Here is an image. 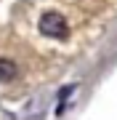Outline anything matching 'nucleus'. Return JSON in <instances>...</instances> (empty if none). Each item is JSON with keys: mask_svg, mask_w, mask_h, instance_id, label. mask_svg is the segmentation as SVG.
<instances>
[{"mask_svg": "<svg viewBox=\"0 0 117 120\" xmlns=\"http://www.w3.org/2000/svg\"><path fill=\"white\" fill-rule=\"evenodd\" d=\"M37 30L45 38H53V40H67L69 38V24H67V19L59 11H45L37 22Z\"/></svg>", "mask_w": 117, "mask_h": 120, "instance_id": "nucleus-1", "label": "nucleus"}, {"mask_svg": "<svg viewBox=\"0 0 117 120\" xmlns=\"http://www.w3.org/2000/svg\"><path fill=\"white\" fill-rule=\"evenodd\" d=\"M16 77V64L11 59H0V83H11Z\"/></svg>", "mask_w": 117, "mask_h": 120, "instance_id": "nucleus-2", "label": "nucleus"}, {"mask_svg": "<svg viewBox=\"0 0 117 120\" xmlns=\"http://www.w3.org/2000/svg\"><path fill=\"white\" fill-rule=\"evenodd\" d=\"M72 91H74V86H67L64 91H61V96H59V99H61V101H59V107H56V112H64V99H67V96H69V94H72Z\"/></svg>", "mask_w": 117, "mask_h": 120, "instance_id": "nucleus-3", "label": "nucleus"}]
</instances>
